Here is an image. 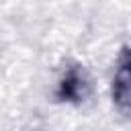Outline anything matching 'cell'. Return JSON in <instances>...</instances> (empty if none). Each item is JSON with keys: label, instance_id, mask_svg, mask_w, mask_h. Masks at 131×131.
<instances>
[{"label": "cell", "instance_id": "cell-1", "mask_svg": "<svg viewBox=\"0 0 131 131\" xmlns=\"http://www.w3.org/2000/svg\"><path fill=\"white\" fill-rule=\"evenodd\" d=\"M113 98L123 111H131V53L121 61L113 80Z\"/></svg>", "mask_w": 131, "mask_h": 131}, {"label": "cell", "instance_id": "cell-2", "mask_svg": "<svg viewBox=\"0 0 131 131\" xmlns=\"http://www.w3.org/2000/svg\"><path fill=\"white\" fill-rule=\"evenodd\" d=\"M84 94H86V82H84L82 72L76 68H70L59 82L57 96L63 100H80V98H84Z\"/></svg>", "mask_w": 131, "mask_h": 131}]
</instances>
